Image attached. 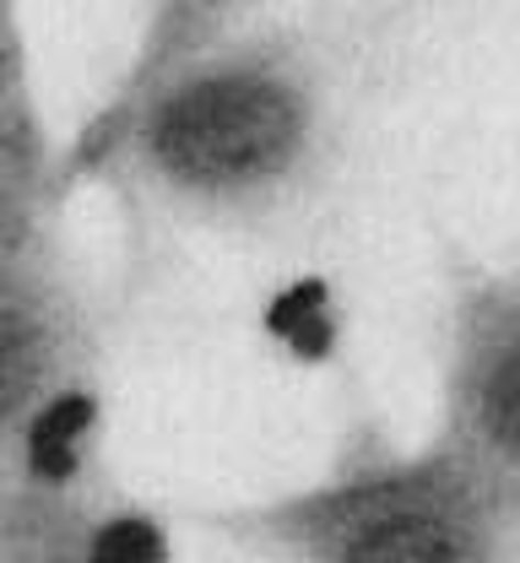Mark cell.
<instances>
[{"label":"cell","mask_w":520,"mask_h":563,"mask_svg":"<svg viewBox=\"0 0 520 563\" xmlns=\"http://www.w3.org/2000/svg\"><path fill=\"white\" fill-rule=\"evenodd\" d=\"M396 44L401 0H277L120 81L60 146L66 185L98 174L179 233H298L347 190Z\"/></svg>","instance_id":"1"},{"label":"cell","mask_w":520,"mask_h":563,"mask_svg":"<svg viewBox=\"0 0 520 563\" xmlns=\"http://www.w3.org/2000/svg\"><path fill=\"white\" fill-rule=\"evenodd\" d=\"M66 174H0V455L103 379L98 309L66 239Z\"/></svg>","instance_id":"3"},{"label":"cell","mask_w":520,"mask_h":563,"mask_svg":"<svg viewBox=\"0 0 520 563\" xmlns=\"http://www.w3.org/2000/svg\"><path fill=\"white\" fill-rule=\"evenodd\" d=\"M434 433L520 488V261L445 255Z\"/></svg>","instance_id":"4"},{"label":"cell","mask_w":520,"mask_h":563,"mask_svg":"<svg viewBox=\"0 0 520 563\" xmlns=\"http://www.w3.org/2000/svg\"><path fill=\"white\" fill-rule=\"evenodd\" d=\"M266 5H277V0H147L142 49H136V60H131V70H125V81L147 76V70H157L163 60L196 49L201 38L223 33V27L244 22V16H255V11H266Z\"/></svg>","instance_id":"7"},{"label":"cell","mask_w":520,"mask_h":563,"mask_svg":"<svg viewBox=\"0 0 520 563\" xmlns=\"http://www.w3.org/2000/svg\"><path fill=\"white\" fill-rule=\"evenodd\" d=\"M44 168L66 174L38 103L27 11L22 0H0V174H44Z\"/></svg>","instance_id":"6"},{"label":"cell","mask_w":520,"mask_h":563,"mask_svg":"<svg viewBox=\"0 0 520 563\" xmlns=\"http://www.w3.org/2000/svg\"><path fill=\"white\" fill-rule=\"evenodd\" d=\"M239 563H520V488L445 444L353 418L331 455L272 493L190 509Z\"/></svg>","instance_id":"2"},{"label":"cell","mask_w":520,"mask_h":563,"mask_svg":"<svg viewBox=\"0 0 520 563\" xmlns=\"http://www.w3.org/2000/svg\"><path fill=\"white\" fill-rule=\"evenodd\" d=\"M0 563H179L174 520L114 461H0Z\"/></svg>","instance_id":"5"}]
</instances>
